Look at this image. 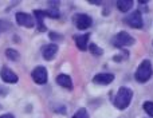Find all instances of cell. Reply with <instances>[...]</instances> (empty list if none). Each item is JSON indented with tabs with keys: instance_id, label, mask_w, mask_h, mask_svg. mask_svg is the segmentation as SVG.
<instances>
[{
	"instance_id": "cell-9",
	"label": "cell",
	"mask_w": 153,
	"mask_h": 118,
	"mask_svg": "<svg viewBox=\"0 0 153 118\" xmlns=\"http://www.w3.org/2000/svg\"><path fill=\"white\" fill-rule=\"evenodd\" d=\"M114 81V75L113 74H97L93 78V82L97 85H109Z\"/></svg>"
},
{
	"instance_id": "cell-3",
	"label": "cell",
	"mask_w": 153,
	"mask_h": 118,
	"mask_svg": "<svg viewBox=\"0 0 153 118\" xmlns=\"http://www.w3.org/2000/svg\"><path fill=\"white\" fill-rule=\"evenodd\" d=\"M111 43H113L116 47H125V46H132L136 43L134 38H132L128 32H118L116 36L111 39Z\"/></svg>"
},
{
	"instance_id": "cell-7",
	"label": "cell",
	"mask_w": 153,
	"mask_h": 118,
	"mask_svg": "<svg viewBox=\"0 0 153 118\" xmlns=\"http://www.w3.org/2000/svg\"><path fill=\"white\" fill-rule=\"evenodd\" d=\"M15 19H16V22H18L19 26L27 27V28H31V27H34V24H35V20L32 19L31 15H28V13L18 12L15 15Z\"/></svg>"
},
{
	"instance_id": "cell-8",
	"label": "cell",
	"mask_w": 153,
	"mask_h": 118,
	"mask_svg": "<svg viewBox=\"0 0 153 118\" xmlns=\"http://www.w3.org/2000/svg\"><path fill=\"white\" fill-rule=\"evenodd\" d=\"M0 78L3 79V81L5 82V83H16L18 82V75H16L15 73H13L11 68L8 67H3L1 70H0Z\"/></svg>"
},
{
	"instance_id": "cell-5",
	"label": "cell",
	"mask_w": 153,
	"mask_h": 118,
	"mask_svg": "<svg viewBox=\"0 0 153 118\" xmlns=\"http://www.w3.org/2000/svg\"><path fill=\"white\" fill-rule=\"evenodd\" d=\"M31 76L35 83H38V85H45L46 82H47V71H46V68L42 67V66H38L36 68H34Z\"/></svg>"
},
{
	"instance_id": "cell-19",
	"label": "cell",
	"mask_w": 153,
	"mask_h": 118,
	"mask_svg": "<svg viewBox=\"0 0 153 118\" xmlns=\"http://www.w3.org/2000/svg\"><path fill=\"white\" fill-rule=\"evenodd\" d=\"M50 36H51V39H62V36L61 35H55L54 32H51L50 34Z\"/></svg>"
},
{
	"instance_id": "cell-1",
	"label": "cell",
	"mask_w": 153,
	"mask_h": 118,
	"mask_svg": "<svg viewBox=\"0 0 153 118\" xmlns=\"http://www.w3.org/2000/svg\"><path fill=\"white\" fill-rule=\"evenodd\" d=\"M132 97H133L132 90H129L128 87H121L118 90V93H117L116 98H114V106L117 109H120V110H124L132 102Z\"/></svg>"
},
{
	"instance_id": "cell-20",
	"label": "cell",
	"mask_w": 153,
	"mask_h": 118,
	"mask_svg": "<svg viewBox=\"0 0 153 118\" xmlns=\"http://www.w3.org/2000/svg\"><path fill=\"white\" fill-rule=\"evenodd\" d=\"M0 118H13L12 114H4V116H0Z\"/></svg>"
},
{
	"instance_id": "cell-10",
	"label": "cell",
	"mask_w": 153,
	"mask_h": 118,
	"mask_svg": "<svg viewBox=\"0 0 153 118\" xmlns=\"http://www.w3.org/2000/svg\"><path fill=\"white\" fill-rule=\"evenodd\" d=\"M56 51H58V46L56 45H48L46 46L45 48H43V58H45L46 60H51L55 56Z\"/></svg>"
},
{
	"instance_id": "cell-13",
	"label": "cell",
	"mask_w": 153,
	"mask_h": 118,
	"mask_svg": "<svg viewBox=\"0 0 153 118\" xmlns=\"http://www.w3.org/2000/svg\"><path fill=\"white\" fill-rule=\"evenodd\" d=\"M34 15L35 16H40V18H45V16H48V18H59V11H56V10H51V11L35 10Z\"/></svg>"
},
{
	"instance_id": "cell-12",
	"label": "cell",
	"mask_w": 153,
	"mask_h": 118,
	"mask_svg": "<svg viewBox=\"0 0 153 118\" xmlns=\"http://www.w3.org/2000/svg\"><path fill=\"white\" fill-rule=\"evenodd\" d=\"M56 82H58V85H61L62 87H65V89H73V81L66 74H59V75L56 76Z\"/></svg>"
},
{
	"instance_id": "cell-2",
	"label": "cell",
	"mask_w": 153,
	"mask_h": 118,
	"mask_svg": "<svg viewBox=\"0 0 153 118\" xmlns=\"http://www.w3.org/2000/svg\"><path fill=\"white\" fill-rule=\"evenodd\" d=\"M134 76L140 83H145L146 81H149V78L152 76V63H151V60H148V59L143 60L141 65L138 66Z\"/></svg>"
},
{
	"instance_id": "cell-16",
	"label": "cell",
	"mask_w": 153,
	"mask_h": 118,
	"mask_svg": "<svg viewBox=\"0 0 153 118\" xmlns=\"http://www.w3.org/2000/svg\"><path fill=\"white\" fill-rule=\"evenodd\" d=\"M5 56L11 60H18L19 59V53L16 50H12V48H8L5 51Z\"/></svg>"
},
{
	"instance_id": "cell-17",
	"label": "cell",
	"mask_w": 153,
	"mask_h": 118,
	"mask_svg": "<svg viewBox=\"0 0 153 118\" xmlns=\"http://www.w3.org/2000/svg\"><path fill=\"white\" fill-rule=\"evenodd\" d=\"M73 118H89V114H87V111H86V109H83V108H81L73 116Z\"/></svg>"
},
{
	"instance_id": "cell-21",
	"label": "cell",
	"mask_w": 153,
	"mask_h": 118,
	"mask_svg": "<svg viewBox=\"0 0 153 118\" xmlns=\"http://www.w3.org/2000/svg\"><path fill=\"white\" fill-rule=\"evenodd\" d=\"M1 28H5V24L3 23V20H0V30Z\"/></svg>"
},
{
	"instance_id": "cell-11",
	"label": "cell",
	"mask_w": 153,
	"mask_h": 118,
	"mask_svg": "<svg viewBox=\"0 0 153 118\" xmlns=\"http://www.w3.org/2000/svg\"><path fill=\"white\" fill-rule=\"evenodd\" d=\"M89 38H90V34H85V35H81V36H75L76 47L82 51L87 50V46H89Z\"/></svg>"
},
{
	"instance_id": "cell-15",
	"label": "cell",
	"mask_w": 153,
	"mask_h": 118,
	"mask_svg": "<svg viewBox=\"0 0 153 118\" xmlns=\"http://www.w3.org/2000/svg\"><path fill=\"white\" fill-rule=\"evenodd\" d=\"M89 48H90V53H91L94 56H100V55H102V54H103L102 48H100L97 45H95V43H90Z\"/></svg>"
},
{
	"instance_id": "cell-14",
	"label": "cell",
	"mask_w": 153,
	"mask_h": 118,
	"mask_svg": "<svg viewBox=\"0 0 153 118\" xmlns=\"http://www.w3.org/2000/svg\"><path fill=\"white\" fill-rule=\"evenodd\" d=\"M132 7H133L132 0H118V1H117V8H118L121 12H128Z\"/></svg>"
},
{
	"instance_id": "cell-6",
	"label": "cell",
	"mask_w": 153,
	"mask_h": 118,
	"mask_svg": "<svg viewBox=\"0 0 153 118\" xmlns=\"http://www.w3.org/2000/svg\"><path fill=\"white\" fill-rule=\"evenodd\" d=\"M125 22L128 23V26H130L132 28H141L143 27V18H141L140 11H134L129 16H126Z\"/></svg>"
},
{
	"instance_id": "cell-18",
	"label": "cell",
	"mask_w": 153,
	"mask_h": 118,
	"mask_svg": "<svg viewBox=\"0 0 153 118\" xmlns=\"http://www.w3.org/2000/svg\"><path fill=\"white\" fill-rule=\"evenodd\" d=\"M143 108H144V110L149 114V116L153 117V102H149V101H148V102H145L143 105Z\"/></svg>"
},
{
	"instance_id": "cell-4",
	"label": "cell",
	"mask_w": 153,
	"mask_h": 118,
	"mask_svg": "<svg viewBox=\"0 0 153 118\" xmlns=\"http://www.w3.org/2000/svg\"><path fill=\"white\" fill-rule=\"evenodd\" d=\"M73 20H74V24L78 30H87L93 23L91 18L85 15V13H76Z\"/></svg>"
}]
</instances>
